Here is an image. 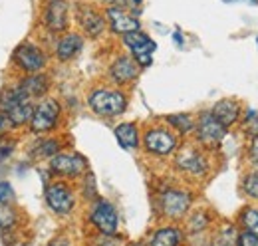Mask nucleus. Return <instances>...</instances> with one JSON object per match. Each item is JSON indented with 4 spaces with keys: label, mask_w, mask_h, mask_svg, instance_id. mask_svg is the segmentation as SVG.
I'll use <instances>...</instances> for the list:
<instances>
[{
    "label": "nucleus",
    "mask_w": 258,
    "mask_h": 246,
    "mask_svg": "<svg viewBox=\"0 0 258 246\" xmlns=\"http://www.w3.org/2000/svg\"><path fill=\"white\" fill-rule=\"evenodd\" d=\"M242 191L250 197V199H258V171H252L244 177L242 181Z\"/></svg>",
    "instance_id": "a878e982"
},
{
    "label": "nucleus",
    "mask_w": 258,
    "mask_h": 246,
    "mask_svg": "<svg viewBox=\"0 0 258 246\" xmlns=\"http://www.w3.org/2000/svg\"><path fill=\"white\" fill-rule=\"evenodd\" d=\"M101 2H105V4L111 8V6H125L127 0H101Z\"/></svg>",
    "instance_id": "f704fd0d"
},
{
    "label": "nucleus",
    "mask_w": 258,
    "mask_h": 246,
    "mask_svg": "<svg viewBox=\"0 0 258 246\" xmlns=\"http://www.w3.org/2000/svg\"><path fill=\"white\" fill-rule=\"evenodd\" d=\"M14 189H12V184L6 183V181H0V207L2 205H10L12 201H14Z\"/></svg>",
    "instance_id": "c85d7f7f"
},
{
    "label": "nucleus",
    "mask_w": 258,
    "mask_h": 246,
    "mask_svg": "<svg viewBox=\"0 0 258 246\" xmlns=\"http://www.w3.org/2000/svg\"><path fill=\"white\" fill-rule=\"evenodd\" d=\"M244 133L250 137H258V111L250 109L244 119Z\"/></svg>",
    "instance_id": "cd10ccee"
},
{
    "label": "nucleus",
    "mask_w": 258,
    "mask_h": 246,
    "mask_svg": "<svg viewBox=\"0 0 258 246\" xmlns=\"http://www.w3.org/2000/svg\"><path fill=\"white\" fill-rule=\"evenodd\" d=\"M256 234H258V230H256Z\"/></svg>",
    "instance_id": "58836bf2"
},
{
    "label": "nucleus",
    "mask_w": 258,
    "mask_h": 246,
    "mask_svg": "<svg viewBox=\"0 0 258 246\" xmlns=\"http://www.w3.org/2000/svg\"><path fill=\"white\" fill-rule=\"evenodd\" d=\"M195 133H197V139H199V143L203 145V147H207V149H217L221 143H223V139H225L226 135V127L223 123H219L213 115H211V111L209 113H203L197 123H195Z\"/></svg>",
    "instance_id": "0eeeda50"
},
{
    "label": "nucleus",
    "mask_w": 258,
    "mask_h": 246,
    "mask_svg": "<svg viewBox=\"0 0 258 246\" xmlns=\"http://www.w3.org/2000/svg\"><path fill=\"white\" fill-rule=\"evenodd\" d=\"M60 113H62V107L56 99L52 97H40L38 103H34V111H32V119H30V131L34 135H44V133H50L56 129L58 119H60Z\"/></svg>",
    "instance_id": "f03ea898"
},
{
    "label": "nucleus",
    "mask_w": 258,
    "mask_h": 246,
    "mask_svg": "<svg viewBox=\"0 0 258 246\" xmlns=\"http://www.w3.org/2000/svg\"><path fill=\"white\" fill-rule=\"evenodd\" d=\"M90 222L101 234H115L117 226H119V216H117L115 207L109 201L97 199L92 205V211H90Z\"/></svg>",
    "instance_id": "1a4fd4ad"
},
{
    "label": "nucleus",
    "mask_w": 258,
    "mask_h": 246,
    "mask_svg": "<svg viewBox=\"0 0 258 246\" xmlns=\"http://www.w3.org/2000/svg\"><path fill=\"white\" fill-rule=\"evenodd\" d=\"M226 4H232V2H246V4H258V0H223Z\"/></svg>",
    "instance_id": "c9c22d12"
},
{
    "label": "nucleus",
    "mask_w": 258,
    "mask_h": 246,
    "mask_svg": "<svg viewBox=\"0 0 258 246\" xmlns=\"http://www.w3.org/2000/svg\"><path fill=\"white\" fill-rule=\"evenodd\" d=\"M137 76H139V64L131 56H119L109 68V78L117 86H125V84L135 82Z\"/></svg>",
    "instance_id": "4468645a"
},
{
    "label": "nucleus",
    "mask_w": 258,
    "mask_h": 246,
    "mask_svg": "<svg viewBox=\"0 0 258 246\" xmlns=\"http://www.w3.org/2000/svg\"><path fill=\"white\" fill-rule=\"evenodd\" d=\"M12 61L24 74H40V72H44L48 58L42 52V48H38L36 44H30V42H24L14 50Z\"/></svg>",
    "instance_id": "39448f33"
},
{
    "label": "nucleus",
    "mask_w": 258,
    "mask_h": 246,
    "mask_svg": "<svg viewBox=\"0 0 258 246\" xmlns=\"http://www.w3.org/2000/svg\"><path fill=\"white\" fill-rule=\"evenodd\" d=\"M80 24H82L84 32H86L88 36H92V38L101 36L103 30H105V18H103L99 12H96L94 8H84V10H82V14H80Z\"/></svg>",
    "instance_id": "a211bd4d"
},
{
    "label": "nucleus",
    "mask_w": 258,
    "mask_h": 246,
    "mask_svg": "<svg viewBox=\"0 0 258 246\" xmlns=\"http://www.w3.org/2000/svg\"><path fill=\"white\" fill-rule=\"evenodd\" d=\"M48 246H70V242H68V238H64V236H58V238H54Z\"/></svg>",
    "instance_id": "72a5a7b5"
},
{
    "label": "nucleus",
    "mask_w": 258,
    "mask_h": 246,
    "mask_svg": "<svg viewBox=\"0 0 258 246\" xmlns=\"http://www.w3.org/2000/svg\"><path fill=\"white\" fill-rule=\"evenodd\" d=\"M211 115L219 123H223L225 127H230L240 117V103L236 99H221L213 105Z\"/></svg>",
    "instance_id": "dca6fc26"
},
{
    "label": "nucleus",
    "mask_w": 258,
    "mask_h": 246,
    "mask_svg": "<svg viewBox=\"0 0 258 246\" xmlns=\"http://www.w3.org/2000/svg\"><path fill=\"white\" fill-rule=\"evenodd\" d=\"M131 4H135V6H141V0H133Z\"/></svg>",
    "instance_id": "4c0bfd02"
},
{
    "label": "nucleus",
    "mask_w": 258,
    "mask_h": 246,
    "mask_svg": "<svg viewBox=\"0 0 258 246\" xmlns=\"http://www.w3.org/2000/svg\"><path fill=\"white\" fill-rule=\"evenodd\" d=\"M191 203H193V195L189 191H183V189H167L159 197L161 213L173 220L183 218L187 215L191 209Z\"/></svg>",
    "instance_id": "423d86ee"
},
{
    "label": "nucleus",
    "mask_w": 258,
    "mask_h": 246,
    "mask_svg": "<svg viewBox=\"0 0 258 246\" xmlns=\"http://www.w3.org/2000/svg\"><path fill=\"white\" fill-rule=\"evenodd\" d=\"M12 129V123L8 121V117L4 115V113H0V135H4V133H8Z\"/></svg>",
    "instance_id": "473e14b6"
},
{
    "label": "nucleus",
    "mask_w": 258,
    "mask_h": 246,
    "mask_svg": "<svg viewBox=\"0 0 258 246\" xmlns=\"http://www.w3.org/2000/svg\"><path fill=\"white\" fill-rule=\"evenodd\" d=\"M240 222L244 224L246 230L256 232L258 230V211L256 209H244L242 215H240Z\"/></svg>",
    "instance_id": "bb28decb"
},
{
    "label": "nucleus",
    "mask_w": 258,
    "mask_h": 246,
    "mask_svg": "<svg viewBox=\"0 0 258 246\" xmlns=\"http://www.w3.org/2000/svg\"><path fill=\"white\" fill-rule=\"evenodd\" d=\"M88 105L99 117H117L127 109V97L119 90L99 88L88 95Z\"/></svg>",
    "instance_id": "f257e3e1"
},
{
    "label": "nucleus",
    "mask_w": 258,
    "mask_h": 246,
    "mask_svg": "<svg viewBox=\"0 0 258 246\" xmlns=\"http://www.w3.org/2000/svg\"><path fill=\"white\" fill-rule=\"evenodd\" d=\"M82 48H84V38L76 32H68L56 44V56L60 61H70L80 54Z\"/></svg>",
    "instance_id": "2eb2a0df"
},
{
    "label": "nucleus",
    "mask_w": 258,
    "mask_h": 246,
    "mask_svg": "<svg viewBox=\"0 0 258 246\" xmlns=\"http://www.w3.org/2000/svg\"><path fill=\"white\" fill-rule=\"evenodd\" d=\"M105 20L109 22V28L115 34H129V32L141 30V22L137 16L129 14L123 6H111L105 10Z\"/></svg>",
    "instance_id": "f8f14e48"
},
{
    "label": "nucleus",
    "mask_w": 258,
    "mask_h": 246,
    "mask_svg": "<svg viewBox=\"0 0 258 246\" xmlns=\"http://www.w3.org/2000/svg\"><path fill=\"white\" fill-rule=\"evenodd\" d=\"M236 246H258V234L250 232V230L240 232L238 238H236Z\"/></svg>",
    "instance_id": "c756f323"
},
{
    "label": "nucleus",
    "mask_w": 258,
    "mask_h": 246,
    "mask_svg": "<svg viewBox=\"0 0 258 246\" xmlns=\"http://www.w3.org/2000/svg\"><path fill=\"white\" fill-rule=\"evenodd\" d=\"M236 238H238V232L232 224H225L221 226L213 238H211V246H236Z\"/></svg>",
    "instance_id": "412c9836"
},
{
    "label": "nucleus",
    "mask_w": 258,
    "mask_h": 246,
    "mask_svg": "<svg viewBox=\"0 0 258 246\" xmlns=\"http://www.w3.org/2000/svg\"><path fill=\"white\" fill-rule=\"evenodd\" d=\"M123 44L131 50L133 60L139 64V68H149L153 64V52L157 50V44L141 30L123 34Z\"/></svg>",
    "instance_id": "6e6552de"
},
{
    "label": "nucleus",
    "mask_w": 258,
    "mask_h": 246,
    "mask_svg": "<svg viewBox=\"0 0 258 246\" xmlns=\"http://www.w3.org/2000/svg\"><path fill=\"white\" fill-rule=\"evenodd\" d=\"M207 224H209V216H207L205 211H197V213H193L191 218H189V230H191V232H201V230H205Z\"/></svg>",
    "instance_id": "393cba45"
},
{
    "label": "nucleus",
    "mask_w": 258,
    "mask_h": 246,
    "mask_svg": "<svg viewBox=\"0 0 258 246\" xmlns=\"http://www.w3.org/2000/svg\"><path fill=\"white\" fill-rule=\"evenodd\" d=\"M175 167L193 177H205L209 171L207 157L193 147H185L183 151H179V155L175 157Z\"/></svg>",
    "instance_id": "9b49d317"
},
{
    "label": "nucleus",
    "mask_w": 258,
    "mask_h": 246,
    "mask_svg": "<svg viewBox=\"0 0 258 246\" xmlns=\"http://www.w3.org/2000/svg\"><path fill=\"white\" fill-rule=\"evenodd\" d=\"M173 38H175L177 46H183V38H181V32H175V34H173Z\"/></svg>",
    "instance_id": "e433bc0d"
},
{
    "label": "nucleus",
    "mask_w": 258,
    "mask_h": 246,
    "mask_svg": "<svg viewBox=\"0 0 258 246\" xmlns=\"http://www.w3.org/2000/svg\"><path fill=\"white\" fill-rule=\"evenodd\" d=\"M115 139L123 149H137L139 147V129L135 123H119L115 127Z\"/></svg>",
    "instance_id": "6ab92c4d"
},
{
    "label": "nucleus",
    "mask_w": 258,
    "mask_h": 246,
    "mask_svg": "<svg viewBox=\"0 0 258 246\" xmlns=\"http://www.w3.org/2000/svg\"><path fill=\"white\" fill-rule=\"evenodd\" d=\"M113 234H103V238H99V246H121L117 238H111Z\"/></svg>",
    "instance_id": "2f4dec72"
},
{
    "label": "nucleus",
    "mask_w": 258,
    "mask_h": 246,
    "mask_svg": "<svg viewBox=\"0 0 258 246\" xmlns=\"http://www.w3.org/2000/svg\"><path fill=\"white\" fill-rule=\"evenodd\" d=\"M88 169V161L78 153H58L50 157V171L60 175V177H68V179H76L80 175H84Z\"/></svg>",
    "instance_id": "9d476101"
},
{
    "label": "nucleus",
    "mask_w": 258,
    "mask_h": 246,
    "mask_svg": "<svg viewBox=\"0 0 258 246\" xmlns=\"http://www.w3.org/2000/svg\"><path fill=\"white\" fill-rule=\"evenodd\" d=\"M167 123H169L173 129H177L179 133H183V135L195 131V119L189 113H173V115L167 117Z\"/></svg>",
    "instance_id": "4be33fe9"
},
{
    "label": "nucleus",
    "mask_w": 258,
    "mask_h": 246,
    "mask_svg": "<svg viewBox=\"0 0 258 246\" xmlns=\"http://www.w3.org/2000/svg\"><path fill=\"white\" fill-rule=\"evenodd\" d=\"M18 84L30 97H44L46 92L50 90V78L42 72L40 74H26V78H22Z\"/></svg>",
    "instance_id": "f3484780"
},
{
    "label": "nucleus",
    "mask_w": 258,
    "mask_h": 246,
    "mask_svg": "<svg viewBox=\"0 0 258 246\" xmlns=\"http://www.w3.org/2000/svg\"><path fill=\"white\" fill-rule=\"evenodd\" d=\"M143 147L147 153L165 157V155H171L179 147V139L167 127H151L143 135Z\"/></svg>",
    "instance_id": "20e7f679"
},
{
    "label": "nucleus",
    "mask_w": 258,
    "mask_h": 246,
    "mask_svg": "<svg viewBox=\"0 0 258 246\" xmlns=\"http://www.w3.org/2000/svg\"><path fill=\"white\" fill-rule=\"evenodd\" d=\"M248 157H250V163L258 167V137H252V143H250V151H248Z\"/></svg>",
    "instance_id": "7c9ffc66"
},
{
    "label": "nucleus",
    "mask_w": 258,
    "mask_h": 246,
    "mask_svg": "<svg viewBox=\"0 0 258 246\" xmlns=\"http://www.w3.org/2000/svg\"><path fill=\"white\" fill-rule=\"evenodd\" d=\"M60 151V143L56 141V139H46V141H38L36 143V147L32 149V153L36 157H52V155H56Z\"/></svg>",
    "instance_id": "5701e85b"
},
{
    "label": "nucleus",
    "mask_w": 258,
    "mask_h": 246,
    "mask_svg": "<svg viewBox=\"0 0 258 246\" xmlns=\"http://www.w3.org/2000/svg\"><path fill=\"white\" fill-rule=\"evenodd\" d=\"M181 240H183V232L175 226H167L151 234L149 246H179Z\"/></svg>",
    "instance_id": "aec40b11"
},
{
    "label": "nucleus",
    "mask_w": 258,
    "mask_h": 246,
    "mask_svg": "<svg viewBox=\"0 0 258 246\" xmlns=\"http://www.w3.org/2000/svg\"><path fill=\"white\" fill-rule=\"evenodd\" d=\"M16 220H18V216L10 205L0 207V228H12L16 224Z\"/></svg>",
    "instance_id": "b1692460"
},
{
    "label": "nucleus",
    "mask_w": 258,
    "mask_h": 246,
    "mask_svg": "<svg viewBox=\"0 0 258 246\" xmlns=\"http://www.w3.org/2000/svg\"><path fill=\"white\" fill-rule=\"evenodd\" d=\"M68 2L66 0H50L44 8V26L50 32H64L68 28Z\"/></svg>",
    "instance_id": "ddd939ff"
},
{
    "label": "nucleus",
    "mask_w": 258,
    "mask_h": 246,
    "mask_svg": "<svg viewBox=\"0 0 258 246\" xmlns=\"http://www.w3.org/2000/svg\"><path fill=\"white\" fill-rule=\"evenodd\" d=\"M44 199H46L48 209L58 216L70 215L76 207V195H74L72 187L62 181H54L48 184L44 191Z\"/></svg>",
    "instance_id": "7ed1b4c3"
}]
</instances>
